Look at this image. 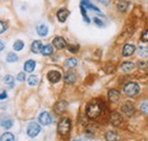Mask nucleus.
<instances>
[{
    "label": "nucleus",
    "instance_id": "obj_1",
    "mask_svg": "<svg viewBox=\"0 0 148 141\" xmlns=\"http://www.w3.org/2000/svg\"><path fill=\"white\" fill-rule=\"evenodd\" d=\"M71 120L65 117L63 120H60V122L58 123V126H57V132L59 136H66L70 130H71Z\"/></svg>",
    "mask_w": 148,
    "mask_h": 141
},
{
    "label": "nucleus",
    "instance_id": "obj_2",
    "mask_svg": "<svg viewBox=\"0 0 148 141\" xmlns=\"http://www.w3.org/2000/svg\"><path fill=\"white\" fill-rule=\"evenodd\" d=\"M101 113V107L99 104H90V105L87 106V110H86V114L89 118H97Z\"/></svg>",
    "mask_w": 148,
    "mask_h": 141
},
{
    "label": "nucleus",
    "instance_id": "obj_3",
    "mask_svg": "<svg viewBox=\"0 0 148 141\" xmlns=\"http://www.w3.org/2000/svg\"><path fill=\"white\" fill-rule=\"evenodd\" d=\"M139 91H140L139 86L134 82H129L123 87V92L129 97H134L136 94L139 93Z\"/></svg>",
    "mask_w": 148,
    "mask_h": 141
},
{
    "label": "nucleus",
    "instance_id": "obj_4",
    "mask_svg": "<svg viewBox=\"0 0 148 141\" xmlns=\"http://www.w3.org/2000/svg\"><path fill=\"white\" fill-rule=\"evenodd\" d=\"M40 131H41L40 124L36 123V122H31V123L27 125V129H26V133H27V136L31 137V138L37 137L38 134L40 133Z\"/></svg>",
    "mask_w": 148,
    "mask_h": 141
},
{
    "label": "nucleus",
    "instance_id": "obj_5",
    "mask_svg": "<svg viewBox=\"0 0 148 141\" xmlns=\"http://www.w3.org/2000/svg\"><path fill=\"white\" fill-rule=\"evenodd\" d=\"M67 108V101L65 100H59L56 103V105L54 106V112H55L57 115H60L63 114Z\"/></svg>",
    "mask_w": 148,
    "mask_h": 141
},
{
    "label": "nucleus",
    "instance_id": "obj_6",
    "mask_svg": "<svg viewBox=\"0 0 148 141\" xmlns=\"http://www.w3.org/2000/svg\"><path fill=\"white\" fill-rule=\"evenodd\" d=\"M51 122V116L48 112H42L40 115H39V123L43 126H47L49 125Z\"/></svg>",
    "mask_w": 148,
    "mask_h": 141
},
{
    "label": "nucleus",
    "instance_id": "obj_7",
    "mask_svg": "<svg viewBox=\"0 0 148 141\" xmlns=\"http://www.w3.org/2000/svg\"><path fill=\"white\" fill-rule=\"evenodd\" d=\"M121 110L127 116H132L134 114V106L132 105L131 103H129V101H127V103H124L123 105L121 106Z\"/></svg>",
    "mask_w": 148,
    "mask_h": 141
},
{
    "label": "nucleus",
    "instance_id": "obj_8",
    "mask_svg": "<svg viewBox=\"0 0 148 141\" xmlns=\"http://www.w3.org/2000/svg\"><path fill=\"white\" fill-rule=\"evenodd\" d=\"M62 79V74L58 72V70H50L48 73V80L51 82V83H57L59 82Z\"/></svg>",
    "mask_w": 148,
    "mask_h": 141
},
{
    "label": "nucleus",
    "instance_id": "obj_9",
    "mask_svg": "<svg viewBox=\"0 0 148 141\" xmlns=\"http://www.w3.org/2000/svg\"><path fill=\"white\" fill-rule=\"evenodd\" d=\"M64 81H65L66 84L72 86V84L75 83V81H76V74H75L74 72H72V70L67 72V73L65 74V76H64Z\"/></svg>",
    "mask_w": 148,
    "mask_h": 141
},
{
    "label": "nucleus",
    "instance_id": "obj_10",
    "mask_svg": "<svg viewBox=\"0 0 148 141\" xmlns=\"http://www.w3.org/2000/svg\"><path fill=\"white\" fill-rule=\"evenodd\" d=\"M120 97H121V94H120V92H119L117 90L111 89V90L108 91V100H110L111 103H113V104L117 103L119 99H120Z\"/></svg>",
    "mask_w": 148,
    "mask_h": 141
},
{
    "label": "nucleus",
    "instance_id": "obj_11",
    "mask_svg": "<svg viewBox=\"0 0 148 141\" xmlns=\"http://www.w3.org/2000/svg\"><path fill=\"white\" fill-rule=\"evenodd\" d=\"M110 121H111V123L114 125V126H119L120 124L122 123V116L119 114V113H116V112H113L111 113V117H110Z\"/></svg>",
    "mask_w": 148,
    "mask_h": 141
},
{
    "label": "nucleus",
    "instance_id": "obj_12",
    "mask_svg": "<svg viewBox=\"0 0 148 141\" xmlns=\"http://www.w3.org/2000/svg\"><path fill=\"white\" fill-rule=\"evenodd\" d=\"M53 44L55 46L57 49H64L66 47V41L62 36H56L55 39H54V41H53Z\"/></svg>",
    "mask_w": 148,
    "mask_h": 141
},
{
    "label": "nucleus",
    "instance_id": "obj_13",
    "mask_svg": "<svg viewBox=\"0 0 148 141\" xmlns=\"http://www.w3.org/2000/svg\"><path fill=\"white\" fill-rule=\"evenodd\" d=\"M134 51H136V47L133 44H124V47L122 49V55L124 57H129L131 55H133Z\"/></svg>",
    "mask_w": 148,
    "mask_h": 141
},
{
    "label": "nucleus",
    "instance_id": "obj_14",
    "mask_svg": "<svg viewBox=\"0 0 148 141\" xmlns=\"http://www.w3.org/2000/svg\"><path fill=\"white\" fill-rule=\"evenodd\" d=\"M69 10L67 9H65V8H62V9H59L58 12H57V18H58V21L60 22V23H64L67 17H69Z\"/></svg>",
    "mask_w": 148,
    "mask_h": 141
},
{
    "label": "nucleus",
    "instance_id": "obj_15",
    "mask_svg": "<svg viewBox=\"0 0 148 141\" xmlns=\"http://www.w3.org/2000/svg\"><path fill=\"white\" fill-rule=\"evenodd\" d=\"M42 42L41 41H39V40H36V41H33L32 42V44H31V51L34 53H41V50H42Z\"/></svg>",
    "mask_w": 148,
    "mask_h": 141
},
{
    "label": "nucleus",
    "instance_id": "obj_16",
    "mask_svg": "<svg viewBox=\"0 0 148 141\" xmlns=\"http://www.w3.org/2000/svg\"><path fill=\"white\" fill-rule=\"evenodd\" d=\"M36 68V62L34 60H26L24 64V72L26 73H31Z\"/></svg>",
    "mask_w": 148,
    "mask_h": 141
},
{
    "label": "nucleus",
    "instance_id": "obj_17",
    "mask_svg": "<svg viewBox=\"0 0 148 141\" xmlns=\"http://www.w3.org/2000/svg\"><path fill=\"white\" fill-rule=\"evenodd\" d=\"M37 32L40 36H46L48 34V26L46 24H40L37 26Z\"/></svg>",
    "mask_w": 148,
    "mask_h": 141
},
{
    "label": "nucleus",
    "instance_id": "obj_18",
    "mask_svg": "<svg viewBox=\"0 0 148 141\" xmlns=\"http://www.w3.org/2000/svg\"><path fill=\"white\" fill-rule=\"evenodd\" d=\"M133 68H134V64L131 63V62H125V63H123L121 65V70H123L124 73H129L131 70H133Z\"/></svg>",
    "mask_w": 148,
    "mask_h": 141
},
{
    "label": "nucleus",
    "instance_id": "obj_19",
    "mask_svg": "<svg viewBox=\"0 0 148 141\" xmlns=\"http://www.w3.org/2000/svg\"><path fill=\"white\" fill-rule=\"evenodd\" d=\"M76 65H77V60L75 58H67L65 60V63H64V66L66 68H73Z\"/></svg>",
    "mask_w": 148,
    "mask_h": 141
},
{
    "label": "nucleus",
    "instance_id": "obj_20",
    "mask_svg": "<svg viewBox=\"0 0 148 141\" xmlns=\"http://www.w3.org/2000/svg\"><path fill=\"white\" fill-rule=\"evenodd\" d=\"M82 3H83V5H84V6H86V7L88 8V9L95 10V12H97V13H98V14H99L100 16H103V14L100 13V10H99V9H98V8L96 7V6H93V5L91 3V2H90V1H89V0H82Z\"/></svg>",
    "mask_w": 148,
    "mask_h": 141
},
{
    "label": "nucleus",
    "instance_id": "obj_21",
    "mask_svg": "<svg viewBox=\"0 0 148 141\" xmlns=\"http://www.w3.org/2000/svg\"><path fill=\"white\" fill-rule=\"evenodd\" d=\"M54 53V48L51 44H47V46H43L42 47V50H41V53L43 56H49Z\"/></svg>",
    "mask_w": 148,
    "mask_h": 141
},
{
    "label": "nucleus",
    "instance_id": "obj_22",
    "mask_svg": "<svg viewBox=\"0 0 148 141\" xmlns=\"http://www.w3.org/2000/svg\"><path fill=\"white\" fill-rule=\"evenodd\" d=\"M128 7H129V2H128V1H120V2L117 3V9H119V12H121V13L127 12Z\"/></svg>",
    "mask_w": 148,
    "mask_h": 141
},
{
    "label": "nucleus",
    "instance_id": "obj_23",
    "mask_svg": "<svg viewBox=\"0 0 148 141\" xmlns=\"http://www.w3.org/2000/svg\"><path fill=\"white\" fill-rule=\"evenodd\" d=\"M15 140V136L10 132H6L5 134L1 136V141H14Z\"/></svg>",
    "mask_w": 148,
    "mask_h": 141
},
{
    "label": "nucleus",
    "instance_id": "obj_24",
    "mask_svg": "<svg viewBox=\"0 0 148 141\" xmlns=\"http://www.w3.org/2000/svg\"><path fill=\"white\" fill-rule=\"evenodd\" d=\"M27 82L30 86H38L39 84V79L37 75H30L27 77Z\"/></svg>",
    "mask_w": 148,
    "mask_h": 141
},
{
    "label": "nucleus",
    "instance_id": "obj_25",
    "mask_svg": "<svg viewBox=\"0 0 148 141\" xmlns=\"http://www.w3.org/2000/svg\"><path fill=\"white\" fill-rule=\"evenodd\" d=\"M1 125L6 129V130H8V129H10V127H13V120H10V118H7V120H2V122H1Z\"/></svg>",
    "mask_w": 148,
    "mask_h": 141
},
{
    "label": "nucleus",
    "instance_id": "obj_26",
    "mask_svg": "<svg viewBox=\"0 0 148 141\" xmlns=\"http://www.w3.org/2000/svg\"><path fill=\"white\" fill-rule=\"evenodd\" d=\"M5 83L9 86V88H14V77L12 75H6L5 79H3Z\"/></svg>",
    "mask_w": 148,
    "mask_h": 141
},
{
    "label": "nucleus",
    "instance_id": "obj_27",
    "mask_svg": "<svg viewBox=\"0 0 148 141\" xmlns=\"http://www.w3.org/2000/svg\"><path fill=\"white\" fill-rule=\"evenodd\" d=\"M13 48H14V50H16V51H21V50L24 48V42L21 41V40L15 41V43L13 44Z\"/></svg>",
    "mask_w": 148,
    "mask_h": 141
},
{
    "label": "nucleus",
    "instance_id": "obj_28",
    "mask_svg": "<svg viewBox=\"0 0 148 141\" xmlns=\"http://www.w3.org/2000/svg\"><path fill=\"white\" fill-rule=\"evenodd\" d=\"M105 138H106L107 141H114L117 139V134L115 132H113V131H110V132H107L105 134Z\"/></svg>",
    "mask_w": 148,
    "mask_h": 141
},
{
    "label": "nucleus",
    "instance_id": "obj_29",
    "mask_svg": "<svg viewBox=\"0 0 148 141\" xmlns=\"http://www.w3.org/2000/svg\"><path fill=\"white\" fill-rule=\"evenodd\" d=\"M80 9H81V14H82V17H83V19H84V22L86 23H89L90 22V19H89V17L87 16V12H86V9H84V5L81 2V5H80Z\"/></svg>",
    "mask_w": 148,
    "mask_h": 141
},
{
    "label": "nucleus",
    "instance_id": "obj_30",
    "mask_svg": "<svg viewBox=\"0 0 148 141\" xmlns=\"http://www.w3.org/2000/svg\"><path fill=\"white\" fill-rule=\"evenodd\" d=\"M17 56L15 55V53H9L7 55V62L8 63H15L16 60H17Z\"/></svg>",
    "mask_w": 148,
    "mask_h": 141
},
{
    "label": "nucleus",
    "instance_id": "obj_31",
    "mask_svg": "<svg viewBox=\"0 0 148 141\" xmlns=\"http://www.w3.org/2000/svg\"><path fill=\"white\" fill-rule=\"evenodd\" d=\"M139 55L143 57H147L148 56V48L147 47H139Z\"/></svg>",
    "mask_w": 148,
    "mask_h": 141
},
{
    "label": "nucleus",
    "instance_id": "obj_32",
    "mask_svg": "<svg viewBox=\"0 0 148 141\" xmlns=\"http://www.w3.org/2000/svg\"><path fill=\"white\" fill-rule=\"evenodd\" d=\"M140 109H141V112H143L144 114L148 115V103H144V104H141Z\"/></svg>",
    "mask_w": 148,
    "mask_h": 141
},
{
    "label": "nucleus",
    "instance_id": "obj_33",
    "mask_svg": "<svg viewBox=\"0 0 148 141\" xmlns=\"http://www.w3.org/2000/svg\"><path fill=\"white\" fill-rule=\"evenodd\" d=\"M67 48H69V50H70L71 53H75L79 50V46H77V44H70Z\"/></svg>",
    "mask_w": 148,
    "mask_h": 141
},
{
    "label": "nucleus",
    "instance_id": "obj_34",
    "mask_svg": "<svg viewBox=\"0 0 148 141\" xmlns=\"http://www.w3.org/2000/svg\"><path fill=\"white\" fill-rule=\"evenodd\" d=\"M25 77H26V76H25V73H24V72H21L18 75H17V80H18L19 82H23V81L25 80Z\"/></svg>",
    "mask_w": 148,
    "mask_h": 141
},
{
    "label": "nucleus",
    "instance_id": "obj_35",
    "mask_svg": "<svg viewBox=\"0 0 148 141\" xmlns=\"http://www.w3.org/2000/svg\"><path fill=\"white\" fill-rule=\"evenodd\" d=\"M141 41H144V42H148V30H146L143 35H141Z\"/></svg>",
    "mask_w": 148,
    "mask_h": 141
},
{
    "label": "nucleus",
    "instance_id": "obj_36",
    "mask_svg": "<svg viewBox=\"0 0 148 141\" xmlns=\"http://www.w3.org/2000/svg\"><path fill=\"white\" fill-rule=\"evenodd\" d=\"M0 25H1V29H0V33H3L6 30H7V24L5 22H0Z\"/></svg>",
    "mask_w": 148,
    "mask_h": 141
},
{
    "label": "nucleus",
    "instance_id": "obj_37",
    "mask_svg": "<svg viewBox=\"0 0 148 141\" xmlns=\"http://www.w3.org/2000/svg\"><path fill=\"white\" fill-rule=\"evenodd\" d=\"M93 22L96 23V25H98V26H100V27H103L104 26V24H103V22L100 21V19H98L97 17H95L93 18Z\"/></svg>",
    "mask_w": 148,
    "mask_h": 141
},
{
    "label": "nucleus",
    "instance_id": "obj_38",
    "mask_svg": "<svg viewBox=\"0 0 148 141\" xmlns=\"http://www.w3.org/2000/svg\"><path fill=\"white\" fill-rule=\"evenodd\" d=\"M6 98H7V93H6L5 91H2V92H1V100L6 99Z\"/></svg>",
    "mask_w": 148,
    "mask_h": 141
},
{
    "label": "nucleus",
    "instance_id": "obj_39",
    "mask_svg": "<svg viewBox=\"0 0 148 141\" xmlns=\"http://www.w3.org/2000/svg\"><path fill=\"white\" fill-rule=\"evenodd\" d=\"M103 3H105V5H110V2H111V0H100Z\"/></svg>",
    "mask_w": 148,
    "mask_h": 141
},
{
    "label": "nucleus",
    "instance_id": "obj_40",
    "mask_svg": "<svg viewBox=\"0 0 148 141\" xmlns=\"http://www.w3.org/2000/svg\"><path fill=\"white\" fill-rule=\"evenodd\" d=\"M5 49V44H3V42L1 41V50H3Z\"/></svg>",
    "mask_w": 148,
    "mask_h": 141
}]
</instances>
